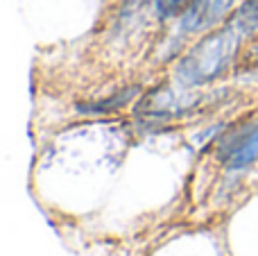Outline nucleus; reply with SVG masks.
Here are the masks:
<instances>
[{"instance_id":"f257e3e1","label":"nucleus","mask_w":258,"mask_h":256,"mask_svg":"<svg viewBox=\"0 0 258 256\" xmlns=\"http://www.w3.org/2000/svg\"><path fill=\"white\" fill-rule=\"evenodd\" d=\"M245 32L240 30L236 21H229L218 32L204 36L177 66V80L186 86H202L220 77L231 61L236 59V52L240 48Z\"/></svg>"},{"instance_id":"f03ea898","label":"nucleus","mask_w":258,"mask_h":256,"mask_svg":"<svg viewBox=\"0 0 258 256\" xmlns=\"http://www.w3.org/2000/svg\"><path fill=\"white\" fill-rule=\"evenodd\" d=\"M218 159L231 170H242L258 159V120L238 127L224 136L218 148Z\"/></svg>"},{"instance_id":"7ed1b4c3","label":"nucleus","mask_w":258,"mask_h":256,"mask_svg":"<svg viewBox=\"0 0 258 256\" xmlns=\"http://www.w3.org/2000/svg\"><path fill=\"white\" fill-rule=\"evenodd\" d=\"M236 0H190L181 16V32L186 34H200V32L213 27L224 14L231 9Z\"/></svg>"},{"instance_id":"20e7f679","label":"nucleus","mask_w":258,"mask_h":256,"mask_svg":"<svg viewBox=\"0 0 258 256\" xmlns=\"http://www.w3.org/2000/svg\"><path fill=\"white\" fill-rule=\"evenodd\" d=\"M233 21L240 25V30L245 32L247 36L258 32V0H247V3L236 12Z\"/></svg>"},{"instance_id":"39448f33","label":"nucleus","mask_w":258,"mask_h":256,"mask_svg":"<svg viewBox=\"0 0 258 256\" xmlns=\"http://www.w3.org/2000/svg\"><path fill=\"white\" fill-rule=\"evenodd\" d=\"M154 5L161 18H170L181 12L186 5H190V0H154Z\"/></svg>"}]
</instances>
